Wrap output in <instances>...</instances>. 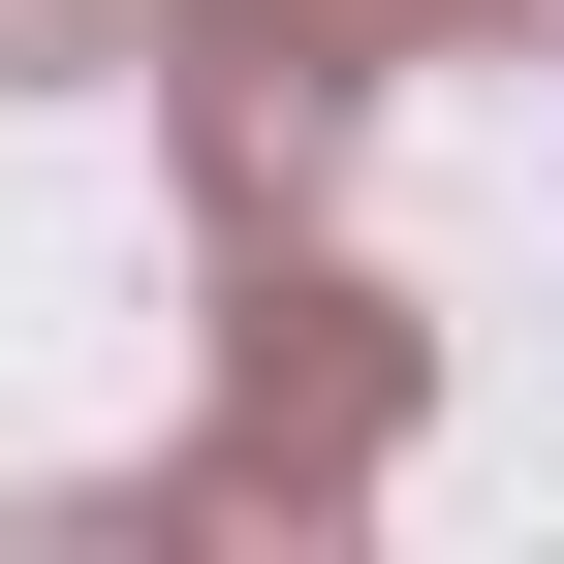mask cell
Instances as JSON below:
<instances>
[{"label": "cell", "instance_id": "1", "mask_svg": "<svg viewBox=\"0 0 564 564\" xmlns=\"http://www.w3.org/2000/svg\"><path fill=\"white\" fill-rule=\"evenodd\" d=\"M377 440H408V314L377 282H251L220 314V440H188L158 502H282L314 533V502H377Z\"/></svg>", "mask_w": 564, "mask_h": 564}, {"label": "cell", "instance_id": "2", "mask_svg": "<svg viewBox=\"0 0 564 564\" xmlns=\"http://www.w3.org/2000/svg\"><path fill=\"white\" fill-rule=\"evenodd\" d=\"M0 32H32V63H95V32H126V0H0Z\"/></svg>", "mask_w": 564, "mask_h": 564}]
</instances>
